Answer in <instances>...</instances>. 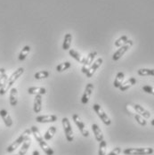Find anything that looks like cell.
Instances as JSON below:
<instances>
[{
	"label": "cell",
	"mask_w": 154,
	"mask_h": 155,
	"mask_svg": "<svg viewBox=\"0 0 154 155\" xmlns=\"http://www.w3.org/2000/svg\"><path fill=\"white\" fill-rule=\"evenodd\" d=\"M31 133L33 134L35 139L37 140V142L38 143L39 146L41 147V149L44 151V153H46V155H54V150L47 144V143L46 142V140L44 139V137H42L38 128L36 127V126H32L31 128Z\"/></svg>",
	"instance_id": "obj_1"
},
{
	"label": "cell",
	"mask_w": 154,
	"mask_h": 155,
	"mask_svg": "<svg viewBox=\"0 0 154 155\" xmlns=\"http://www.w3.org/2000/svg\"><path fill=\"white\" fill-rule=\"evenodd\" d=\"M23 73H24V69H23L22 67L18 68L15 71V72L10 76V77L8 78L7 82H6L3 87L0 88V94H1V95H3V94H5L6 93V92L9 90V88H11V87H12V86L15 84V82L16 80H17L19 78L21 77Z\"/></svg>",
	"instance_id": "obj_2"
},
{
	"label": "cell",
	"mask_w": 154,
	"mask_h": 155,
	"mask_svg": "<svg viewBox=\"0 0 154 155\" xmlns=\"http://www.w3.org/2000/svg\"><path fill=\"white\" fill-rule=\"evenodd\" d=\"M31 134V129H26L17 139L15 141V142H13L8 147H7V149H6V152L7 153H13L14 151H15L16 149L21 145V144H22L23 143V142L25 141V140L27 139L28 137H30V135Z\"/></svg>",
	"instance_id": "obj_3"
},
{
	"label": "cell",
	"mask_w": 154,
	"mask_h": 155,
	"mask_svg": "<svg viewBox=\"0 0 154 155\" xmlns=\"http://www.w3.org/2000/svg\"><path fill=\"white\" fill-rule=\"evenodd\" d=\"M125 155H150L153 153V149L149 148H127L123 151Z\"/></svg>",
	"instance_id": "obj_4"
},
{
	"label": "cell",
	"mask_w": 154,
	"mask_h": 155,
	"mask_svg": "<svg viewBox=\"0 0 154 155\" xmlns=\"http://www.w3.org/2000/svg\"><path fill=\"white\" fill-rule=\"evenodd\" d=\"M133 46V41L132 40H127L126 41V43L123 45L122 47H120L115 53H114V54L112 55V60L113 61H119L122 56H123L124 54L131 48V47Z\"/></svg>",
	"instance_id": "obj_5"
},
{
	"label": "cell",
	"mask_w": 154,
	"mask_h": 155,
	"mask_svg": "<svg viewBox=\"0 0 154 155\" xmlns=\"http://www.w3.org/2000/svg\"><path fill=\"white\" fill-rule=\"evenodd\" d=\"M93 108V110L95 111V113L99 116V118L101 119V120L104 124L106 125V126H110V125L111 124V120H110V117L107 115V113L104 111V110L102 108V106L100 104H94Z\"/></svg>",
	"instance_id": "obj_6"
},
{
	"label": "cell",
	"mask_w": 154,
	"mask_h": 155,
	"mask_svg": "<svg viewBox=\"0 0 154 155\" xmlns=\"http://www.w3.org/2000/svg\"><path fill=\"white\" fill-rule=\"evenodd\" d=\"M62 127L64 129V133H65V137L68 142H72L74 139V135H73V131H72V127L70 122L68 118H63L62 120Z\"/></svg>",
	"instance_id": "obj_7"
},
{
	"label": "cell",
	"mask_w": 154,
	"mask_h": 155,
	"mask_svg": "<svg viewBox=\"0 0 154 155\" xmlns=\"http://www.w3.org/2000/svg\"><path fill=\"white\" fill-rule=\"evenodd\" d=\"M72 120H73V121L75 122V124L77 125V127H78L79 131L81 132V134L83 135V137H87L89 136V131H88V129L86 127V125L83 122V120H81V118H80L77 114L75 113V114L72 115Z\"/></svg>",
	"instance_id": "obj_8"
},
{
	"label": "cell",
	"mask_w": 154,
	"mask_h": 155,
	"mask_svg": "<svg viewBox=\"0 0 154 155\" xmlns=\"http://www.w3.org/2000/svg\"><path fill=\"white\" fill-rule=\"evenodd\" d=\"M96 55H97V52H95V51H93V52L88 54V55L86 57V60H85V62H84L83 65H82V68H81V72L82 73L86 74L87 72L88 69L92 65L93 61L94 60Z\"/></svg>",
	"instance_id": "obj_9"
},
{
	"label": "cell",
	"mask_w": 154,
	"mask_h": 155,
	"mask_svg": "<svg viewBox=\"0 0 154 155\" xmlns=\"http://www.w3.org/2000/svg\"><path fill=\"white\" fill-rule=\"evenodd\" d=\"M93 90V83H88L86 86L85 90H84L83 94L81 96V103L83 104H87L89 102V99H90V96L92 94Z\"/></svg>",
	"instance_id": "obj_10"
},
{
	"label": "cell",
	"mask_w": 154,
	"mask_h": 155,
	"mask_svg": "<svg viewBox=\"0 0 154 155\" xmlns=\"http://www.w3.org/2000/svg\"><path fill=\"white\" fill-rule=\"evenodd\" d=\"M103 58H98L95 62H93L92 65H91V66H90V68L88 69L87 72L86 73L87 77L92 78L93 76V74L95 73V71H96L101 67V65L103 64Z\"/></svg>",
	"instance_id": "obj_11"
},
{
	"label": "cell",
	"mask_w": 154,
	"mask_h": 155,
	"mask_svg": "<svg viewBox=\"0 0 154 155\" xmlns=\"http://www.w3.org/2000/svg\"><path fill=\"white\" fill-rule=\"evenodd\" d=\"M36 120L38 123H52V122H55L57 120V116H55V115H42V116H38L36 118Z\"/></svg>",
	"instance_id": "obj_12"
},
{
	"label": "cell",
	"mask_w": 154,
	"mask_h": 155,
	"mask_svg": "<svg viewBox=\"0 0 154 155\" xmlns=\"http://www.w3.org/2000/svg\"><path fill=\"white\" fill-rule=\"evenodd\" d=\"M0 116L2 118V120H4L5 124L7 127H11L13 126V120H12V118L11 116L9 115V113L7 112L6 110L3 109V110H0Z\"/></svg>",
	"instance_id": "obj_13"
},
{
	"label": "cell",
	"mask_w": 154,
	"mask_h": 155,
	"mask_svg": "<svg viewBox=\"0 0 154 155\" xmlns=\"http://www.w3.org/2000/svg\"><path fill=\"white\" fill-rule=\"evenodd\" d=\"M42 110V96L40 94H37L34 99L33 110L35 113H39Z\"/></svg>",
	"instance_id": "obj_14"
},
{
	"label": "cell",
	"mask_w": 154,
	"mask_h": 155,
	"mask_svg": "<svg viewBox=\"0 0 154 155\" xmlns=\"http://www.w3.org/2000/svg\"><path fill=\"white\" fill-rule=\"evenodd\" d=\"M136 79L135 78H128L126 81H125L122 83V85L119 87L120 89V91H126L127 89H129L131 87H133L134 85H136Z\"/></svg>",
	"instance_id": "obj_15"
},
{
	"label": "cell",
	"mask_w": 154,
	"mask_h": 155,
	"mask_svg": "<svg viewBox=\"0 0 154 155\" xmlns=\"http://www.w3.org/2000/svg\"><path fill=\"white\" fill-rule=\"evenodd\" d=\"M9 101L11 106H16L18 104V90L15 87L11 88L10 90V95H9Z\"/></svg>",
	"instance_id": "obj_16"
},
{
	"label": "cell",
	"mask_w": 154,
	"mask_h": 155,
	"mask_svg": "<svg viewBox=\"0 0 154 155\" xmlns=\"http://www.w3.org/2000/svg\"><path fill=\"white\" fill-rule=\"evenodd\" d=\"M92 130L93 132V135H94V137L95 140L97 142H101L103 140V134L100 128V127L97 124H93L92 125Z\"/></svg>",
	"instance_id": "obj_17"
},
{
	"label": "cell",
	"mask_w": 154,
	"mask_h": 155,
	"mask_svg": "<svg viewBox=\"0 0 154 155\" xmlns=\"http://www.w3.org/2000/svg\"><path fill=\"white\" fill-rule=\"evenodd\" d=\"M133 108L138 114H140L141 116H143L144 119H149L151 117V113L147 110H145L143 106H141L139 104H134Z\"/></svg>",
	"instance_id": "obj_18"
},
{
	"label": "cell",
	"mask_w": 154,
	"mask_h": 155,
	"mask_svg": "<svg viewBox=\"0 0 154 155\" xmlns=\"http://www.w3.org/2000/svg\"><path fill=\"white\" fill-rule=\"evenodd\" d=\"M71 41H72V35L70 33H66L63 38V43H62V49L64 51L70 50Z\"/></svg>",
	"instance_id": "obj_19"
},
{
	"label": "cell",
	"mask_w": 154,
	"mask_h": 155,
	"mask_svg": "<svg viewBox=\"0 0 154 155\" xmlns=\"http://www.w3.org/2000/svg\"><path fill=\"white\" fill-rule=\"evenodd\" d=\"M28 93L30 94H40V95H43V94H46V89L45 87H31L28 88Z\"/></svg>",
	"instance_id": "obj_20"
},
{
	"label": "cell",
	"mask_w": 154,
	"mask_h": 155,
	"mask_svg": "<svg viewBox=\"0 0 154 155\" xmlns=\"http://www.w3.org/2000/svg\"><path fill=\"white\" fill-rule=\"evenodd\" d=\"M69 54L74 59V60H76L78 62H80V63H84L85 62V60H86V58L85 57H83L77 51H76L75 49H70L69 50Z\"/></svg>",
	"instance_id": "obj_21"
},
{
	"label": "cell",
	"mask_w": 154,
	"mask_h": 155,
	"mask_svg": "<svg viewBox=\"0 0 154 155\" xmlns=\"http://www.w3.org/2000/svg\"><path fill=\"white\" fill-rule=\"evenodd\" d=\"M124 78H125V74H124V72L120 71V72L117 73L116 78H115V79H114V83H113V85H114V87H115L116 88H119V87L122 85V83H123L124 81Z\"/></svg>",
	"instance_id": "obj_22"
},
{
	"label": "cell",
	"mask_w": 154,
	"mask_h": 155,
	"mask_svg": "<svg viewBox=\"0 0 154 155\" xmlns=\"http://www.w3.org/2000/svg\"><path fill=\"white\" fill-rule=\"evenodd\" d=\"M31 139L30 138V137H28L27 139L23 142L22 146H21V149H20V151H19V155L26 154V153L28 152V150H29V148H30V146H31Z\"/></svg>",
	"instance_id": "obj_23"
},
{
	"label": "cell",
	"mask_w": 154,
	"mask_h": 155,
	"mask_svg": "<svg viewBox=\"0 0 154 155\" xmlns=\"http://www.w3.org/2000/svg\"><path fill=\"white\" fill-rule=\"evenodd\" d=\"M55 133H56V127H54V126H51L46 131V133H45V136H44V139L46 140V141H48V140L52 139L53 138V137L55 135Z\"/></svg>",
	"instance_id": "obj_24"
},
{
	"label": "cell",
	"mask_w": 154,
	"mask_h": 155,
	"mask_svg": "<svg viewBox=\"0 0 154 155\" xmlns=\"http://www.w3.org/2000/svg\"><path fill=\"white\" fill-rule=\"evenodd\" d=\"M31 52V47L30 46H25L23 47V48L21 49L19 56H18V59L19 61H24L26 59V57L28 56V54H30Z\"/></svg>",
	"instance_id": "obj_25"
},
{
	"label": "cell",
	"mask_w": 154,
	"mask_h": 155,
	"mask_svg": "<svg viewBox=\"0 0 154 155\" xmlns=\"http://www.w3.org/2000/svg\"><path fill=\"white\" fill-rule=\"evenodd\" d=\"M138 75L145 77V76H154V69H139L137 71Z\"/></svg>",
	"instance_id": "obj_26"
},
{
	"label": "cell",
	"mask_w": 154,
	"mask_h": 155,
	"mask_svg": "<svg viewBox=\"0 0 154 155\" xmlns=\"http://www.w3.org/2000/svg\"><path fill=\"white\" fill-rule=\"evenodd\" d=\"M70 66H71V63L70 62H62V63H60V64H58V65L56 66V71H57L58 72H62V71H64L70 69Z\"/></svg>",
	"instance_id": "obj_27"
},
{
	"label": "cell",
	"mask_w": 154,
	"mask_h": 155,
	"mask_svg": "<svg viewBox=\"0 0 154 155\" xmlns=\"http://www.w3.org/2000/svg\"><path fill=\"white\" fill-rule=\"evenodd\" d=\"M50 73L49 71H38L35 73L34 75V78L38 80H40V79H44V78H46L49 77Z\"/></svg>",
	"instance_id": "obj_28"
},
{
	"label": "cell",
	"mask_w": 154,
	"mask_h": 155,
	"mask_svg": "<svg viewBox=\"0 0 154 155\" xmlns=\"http://www.w3.org/2000/svg\"><path fill=\"white\" fill-rule=\"evenodd\" d=\"M127 40H128L127 36H126V35H123V36H121L120 38H119L115 41L114 45H115V47H122L123 45H125V44L126 43V41H127Z\"/></svg>",
	"instance_id": "obj_29"
},
{
	"label": "cell",
	"mask_w": 154,
	"mask_h": 155,
	"mask_svg": "<svg viewBox=\"0 0 154 155\" xmlns=\"http://www.w3.org/2000/svg\"><path fill=\"white\" fill-rule=\"evenodd\" d=\"M106 148H107V142L105 140L101 141L99 144L98 155H106Z\"/></svg>",
	"instance_id": "obj_30"
},
{
	"label": "cell",
	"mask_w": 154,
	"mask_h": 155,
	"mask_svg": "<svg viewBox=\"0 0 154 155\" xmlns=\"http://www.w3.org/2000/svg\"><path fill=\"white\" fill-rule=\"evenodd\" d=\"M135 119L137 121V123L141 126H146V124H147V121L145 120V119L143 116H141L140 114H136Z\"/></svg>",
	"instance_id": "obj_31"
},
{
	"label": "cell",
	"mask_w": 154,
	"mask_h": 155,
	"mask_svg": "<svg viewBox=\"0 0 154 155\" xmlns=\"http://www.w3.org/2000/svg\"><path fill=\"white\" fill-rule=\"evenodd\" d=\"M143 90L147 94H151L154 95V87H152V86H149V85H145L143 87Z\"/></svg>",
	"instance_id": "obj_32"
},
{
	"label": "cell",
	"mask_w": 154,
	"mask_h": 155,
	"mask_svg": "<svg viewBox=\"0 0 154 155\" xmlns=\"http://www.w3.org/2000/svg\"><path fill=\"white\" fill-rule=\"evenodd\" d=\"M7 80H8V76L5 73L2 77H0V88L7 82Z\"/></svg>",
	"instance_id": "obj_33"
},
{
	"label": "cell",
	"mask_w": 154,
	"mask_h": 155,
	"mask_svg": "<svg viewBox=\"0 0 154 155\" xmlns=\"http://www.w3.org/2000/svg\"><path fill=\"white\" fill-rule=\"evenodd\" d=\"M120 153H121V149L120 147H116L110 153H109L107 155H119Z\"/></svg>",
	"instance_id": "obj_34"
},
{
	"label": "cell",
	"mask_w": 154,
	"mask_h": 155,
	"mask_svg": "<svg viewBox=\"0 0 154 155\" xmlns=\"http://www.w3.org/2000/svg\"><path fill=\"white\" fill-rule=\"evenodd\" d=\"M5 73V70L4 68H0V77H2Z\"/></svg>",
	"instance_id": "obj_35"
},
{
	"label": "cell",
	"mask_w": 154,
	"mask_h": 155,
	"mask_svg": "<svg viewBox=\"0 0 154 155\" xmlns=\"http://www.w3.org/2000/svg\"><path fill=\"white\" fill-rule=\"evenodd\" d=\"M32 155H39V153H38V151H37V150H35L33 153H32Z\"/></svg>",
	"instance_id": "obj_36"
},
{
	"label": "cell",
	"mask_w": 154,
	"mask_h": 155,
	"mask_svg": "<svg viewBox=\"0 0 154 155\" xmlns=\"http://www.w3.org/2000/svg\"><path fill=\"white\" fill-rule=\"evenodd\" d=\"M151 124H152V126H153L154 127V119L152 120V121H151Z\"/></svg>",
	"instance_id": "obj_37"
},
{
	"label": "cell",
	"mask_w": 154,
	"mask_h": 155,
	"mask_svg": "<svg viewBox=\"0 0 154 155\" xmlns=\"http://www.w3.org/2000/svg\"><path fill=\"white\" fill-rule=\"evenodd\" d=\"M18 155H19V154H18Z\"/></svg>",
	"instance_id": "obj_38"
}]
</instances>
